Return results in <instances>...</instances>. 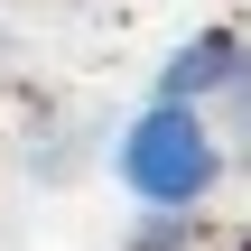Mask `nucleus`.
I'll return each mask as SVG.
<instances>
[{
	"label": "nucleus",
	"instance_id": "f257e3e1",
	"mask_svg": "<svg viewBox=\"0 0 251 251\" xmlns=\"http://www.w3.org/2000/svg\"><path fill=\"white\" fill-rule=\"evenodd\" d=\"M112 177L149 205V214H196L214 186H224V130L205 121V102H168L149 93L121 140H112Z\"/></svg>",
	"mask_w": 251,
	"mask_h": 251
},
{
	"label": "nucleus",
	"instance_id": "f03ea898",
	"mask_svg": "<svg viewBox=\"0 0 251 251\" xmlns=\"http://www.w3.org/2000/svg\"><path fill=\"white\" fill-rule=\"evenodd\" d=\"M242 65H251V37H242V28H196V37L168 47L158 93H168V102H224Z\"/></svg>",
	"mask_w": 251,
	"mask_h": 251
},
{
	"label": "nucleus",
	"instance_id": "7ed1b4c3",
	"mask_svg": "<svg viewBox=\"0 0 251 251\" xmlns=\"http://www.w3.org/2000/svg\"><path fill=\"white\" fill-rule=\"evenodd\" d=\"M130 251H196V214H149L130 233Z\"/></svg>",
	"mask_w": 251,
	"mask_h": 251
},
{
	"label": "nucleus",
	"instance_id": "20e7f679",
	"mask_svg": "<svg viewBox=\"0 0 251 251\" xmlns=\"http://www.w3.org/2000/svg\"><path fill=\"white\" fill-rule=\"evenodd\" d=\"M224 102H233V130H242V140H251V65H242V75H233V93H224Z\"/></svg>",
	"mask_w": 251,
	"mask_h": 251
},
{
	"label": "nucleus",
	"instance_id": "39448f33",
	"mask_svg": "<svg viewBox=\"0 0 251 251\" xmlns=\"http://www.w3.org/2000/svg\"><path fill=\"white\" fill-rule=\"evenodd\" d=\"M242 251H251V233H242Z\"/></svg>",
	"mask_w": 251,
	"mask_h": 251
}]
</instances>
